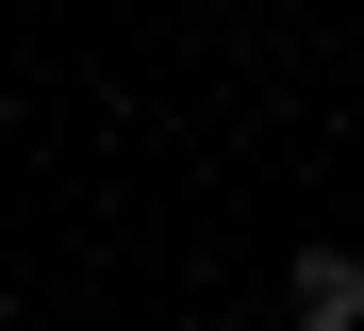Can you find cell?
<instances>
[{
  "label": "cell",
  "instance_id": "6da1fadb",
  "mask_svg": "<svg viewBox=\"0 0 364 331\" xmlns=\"http://www.w3.org/2000/svg\"><path fill=\"white\" fill-rule=\"evenodd\" d=\"M282 315L298 331H364V248H298L282 265Z\"/></svg>",
  "mask_w": 364,
  "mask_h": 331
}]
</instances>
